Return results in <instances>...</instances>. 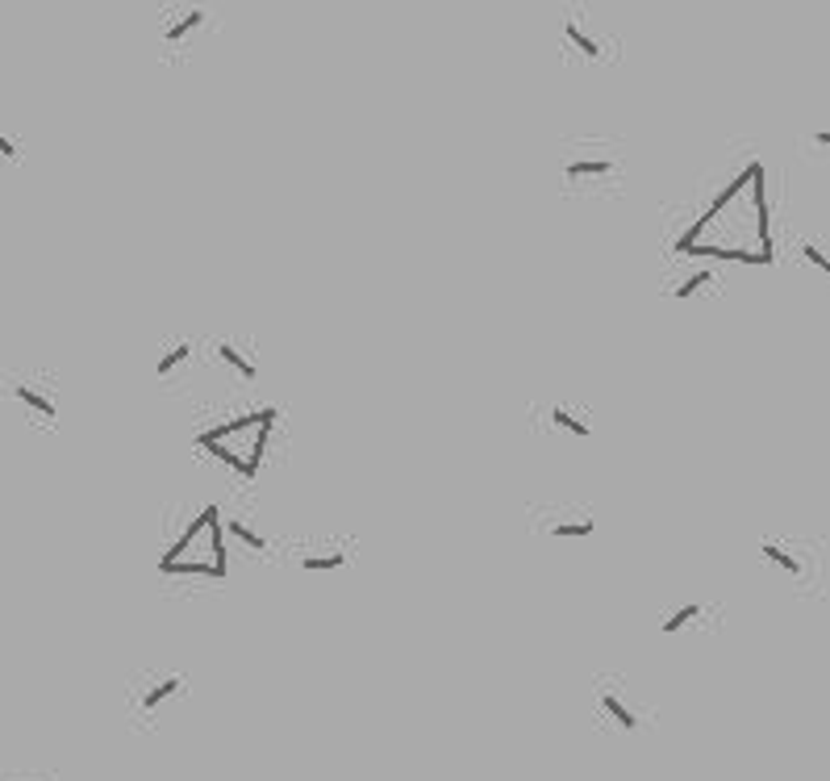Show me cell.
Here are the masks:
<instances>
[{
  "instance_id": "1",
  "label": "cell",
  "mask_w": 830,
  "mask_h": 781,
  "mask_svg": "<svg viewBox=\"0 0 830 781\" xmlns=\"http://www.w3.org/2000/svg\"><path fill=\"white\" fill-rule=\"evenodd\" d=\"M660 226L664 259H697L718 252L727 222V259L734 264H772L769 197H764V159L751 143H730L718 164L697 180L693 197L668 201Z\"/></svg>"
},
{
  "instance_id": "2",
  "label": "cell",
  "mask_w": 830,
  "mask_h": 781,
  "mask_svg": "<svg viewBox=\"0 0 830 781\" xmlns=\"http://www.w3.org/2000/svg\"><path fill=\"white\" fill-rule=\"evenodd\" d=\"M229 581L222 506L213 498H171L159 514V593L192 598L217 593Z\"/></svg>"
},
{
  "instance_id": "3",
  "label": "cell",
  "mask_w": 830,
  "mask_h": 781,
  "mask_svg": "<svg viewBox=\"0 0 830 781\" xmlns=\"http://www.w3.org/2000/svg\"><path fill=\"white\" fill-rule=\"evenodd\" d=\"M276 444H280V410H271V405L268 410H243V414L205 410L201 423L192 426V456L226 468L229 481L238 489H250L263 477Z\"/></svg>"
},
{
  "instance_id": "4",
  "label": "cell",
  "mask_w": 830,
  "mask_h": 781,
  "mask_svg": "<svg viewBox=\"0 0 830 781\" xmlns=\"http://www.w3.org/2000/svg\"><path fill=\"white\" fill-rule=\"evenodd\" d=\"M556 189L568 201H622L630 143L609 130H568L556 138Z\"/></svg>"
},
{
  "instance_id": "5",
  "label": "cell",
  "mask_w": 830,
  "mask_h": 781,
  "mask_svg": "<svg viewBox=\"0 0 830 781\" xmlns=\"http://www.w3.org/2000/svg\"><path fill=\"white\" fill-rule=\"evenodd\" d=\"M760 569L801 602L827 598V539L806 531H769L755 548Z\"/></svg>"
},
{
  "instance_id": "6",
  "label": "cell",
  "mask_w": 830,
  "mask_h": 781,
  "mask_svg": "<svg viewBox=\"0 0 830 781\" xmlns=\"http://www.w3.org/2000/svg\"><path fill=\"white\" fill-rule=\"evenodd\" d=\"M0 405H9L30 431L55 435L63 426V377L51 364H13L0 372Z\"/></svg>"
},
{
  "instance_id": "7",
  "label": "cell",
  "mask_w": 830,
  "mask_h": 781,
  "mask_svg": "<svg viewBox=\"0 0 830 781\" xmlns=\"http://www.w3.org/2000/svg\"><path fill=\"white\" fill-rule=\"evenodd\" d=\"M588 718L597 732L614 736H639L660 723L655 702H647L626 673H593L588 681Z\"/></svg>"
},
{
  "instance_id": "8",
  "label": "cell",
  "mask_w": 830,
  "mask_h": 781,
  "mask_svg": "<svg viewBox=\"0 0 830 781\" xmlns=\"http://www.w3.org/2000/svg\"><path fill=\"white\" fill-rule=\"evenodd\" d=\"M192 681H188L184 669H171V665H143L138 673H130L125 681V723L130 732H159L164 727V715L184 702Z\"/></svg>"
},
{
  "instance_id": "9",
  "label": "cell",
  "mask_w": 830,
  "mask_h": 781,
  "mask_svg": "<svg viewBox=\"0 0 830 781\" xmlns=\"http://www.w3.org/2000/svg\"><path fill=\"white\" fill-rule=\"evenodd\" d=\"M560 59L584 67H614L622 59V38L593 9L572 4L560 13Z\"/></svg>"
},
{
  "instance_id": "10",
  "label": "cell",
  "mask_w": 830,
  "mask_h": 781,
  "mask_svg": "<svg viewBox=\"0 0 830 781\" xmlns=\"http://www.w3.org/2000/svg\"><path fill=\"white\" fill-rule=\"evenodd\" d=\"M217 18L205 4H164L155 13V43H159V59L167 67H184L188 59H197V51L205 46L213 34Z\"/></svg>"
},
{
  "instance_id": "11",
  "label": "cell",
  "mask_w": 830,
  "mask_h": 781,
  "mask_svg": "<svg viewBox=\"0 0 830 781\" xmlns=\"http://www.w3.org/2000/svg\"><path fill=\"white\" fill-rule=\"evenodd\" d=\"M526 431L542 439H568V444H588L597 435V414L593 405L568 393H542L526 405Z\"/></svg>"
},
{
  "instance_id": "12",
  "label": "cell",
  "mask_w": 830,
  "mask_h": 781,
  "mask_svg": "<svg viewBox=\"0 0 830 781\" xmlns=\"http://www.w3.org/2000/svg\"><path fill=\"white\" fill-rule=\"evenodd\" d=\"M526 531L551 539V544H584L597 535V506L576 502V498H547V502H530L521 510Z\"/></svg>"
},
{
  "instance_id": "13",
  "label": "cell",
  "mask_w": 830,
  "mask_h": 781,
  "mask_svg": "<svg viewBox=\"0 0 830 781\" xmlns=\"http://www.w3.org/2000/svg\"><path fill=\"white\" fill-rule=\"evenodd\" d=\"M655 627L676 639H706L727 627V602L718 593H672L655 611Z\"/></svg>"
},
{
  "instance_id": "14",
  "label": "cell",
  "mask_w": 830,
  "mask_h": 781,
  "mask_svg": "<svg viewBox=\"0 0 830 781\" xmlns=\"http://www.w3.org/2000/svg\"><path fill=\"white\" fill-rule=\"evenodd\" d=\"M209 368L205 356V335H192V331H176L159 343V356H155V380L164 393H188L201 372Z\"/></svg>"
},
{
  "instance_id": "15",
  "label": "cell",
  "mask_w": 830,
  "mask_h": 781,
  "mask_svg": "<svg viewBox=\"0 0 830 781\" xmlns=\"http://www.w3.org/2000/svg\"><path fill=\"white\" fill-rule=\"evenodd\" d=\"M289 560L296 572L305 577H326V572H347L359 560V539L343 535V531H317V535H301L289 544Z\"/></svg>"
},
{
  "instance_id": "16",
  "label": "cell",
  "mask_w": 830,
  "mask_h": 781,
  "mask_svg": "<svg viewBox=\"0 0 830 781\" xmlns=\"http://www.w3.org/2000/svg\"><path fill=\"white\" fill-rule=\"evenodd\" d=\"M722 276L697 259H664L660 268V297L668 301H714L722 297Z\"/></svg>"
},
{
  "instance_id": "17",
  "label": "cell",
  "mask_w": 830,
  "mask_h": 781,
  "mask_svg": "<svg viewBox=\"0 0 830 781\" xmlns=\"http://www.w3.org/2000/svg\"><path fill=\"white\" fill-rule=\"evenodd\" d=\"M205 356H209V368H222V372H229V380L238 384V389H250L255 380H259V372H263V359H259V343L250 335H213L205 338Z\"/></svg>"
},
{
  "instance_id": "18",
  "label": "cell",
  "mask_w": 830,
  "mask_h": 781,
  "mask_svg": "<svg viewBox=\"0 0 830 781\" xmlns=\"http://www.w3.org/2000/svg\"><path fill=\"white\" fill-rule=\"evenodd\" d=\"M776 252L789 259L793 268L801 272H814L818 280H827L830 272V255H827V238L822 234H806V231H789L785 238H781V247Z\"/></svg>"
},
{
  "instance_id": "19",
  "label": "cell",
  "mask_w": 830,
  "mask_h": 781,
  "mask_svg": "<svg viewBox=\"0 0 830 781\" xmlns=\"http://www.w3.org/2000/svg\"><path fill=\"white\" fill-rule=\"evenodd\" d=\"M222 531L238 544V551H247V556H255V560H276V556H280V539H271L268 531L255 527L247 510H229V514H222Z\"/></svg>"
},
{
  "instance_id": "20",
  "label": "cell",
  "mask_w": 830,
  "mask_h": 781,
  "mask_svg": "<svg viewBox=\"0 0 830 781\" xmlns=\"http://www.w3.org/2000/svg\"><path fill=\"white\" fill-rule=\"evenodd\" d=\"M21 159H25V138L0 118V168H18Z\"/></svg>"
},
{
  "instance_id": "21",
  "label": "cell",
  "mask_w": 830,
  "mask_h": 781,
  "mask_svg": "<svg viewBox=\"0 0 830 781\" xmlns=\"http://www.w3.org/2000/svg\"><path fill=\"white\" fill-rule=\"evenodd\" d=\"M827 147H830V130H822V126L814 130L806 143H797V150H801V155H806L810 164H818V168L827 164Z\"/></svg>"
},
{
  "instance_id": "22",
  "label": "cell",
  "mask_w": 830,
  "mask_h": 781,
  "mask_svg": "<svg viewBox=\"0 0 830 781\" xmlns=\"http://www.w3.org/2000/svg\"><path fill=\"white\" fill-rule=\"evenodd\" d=\"M0 781H59L55 769H13V773H0Z\"/></svg>"
}]
</instances>
